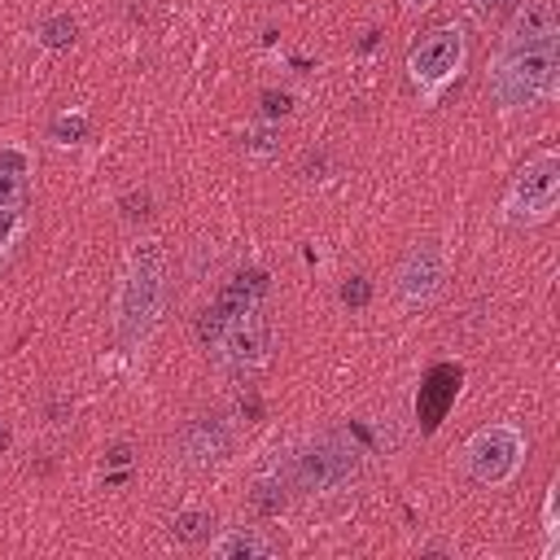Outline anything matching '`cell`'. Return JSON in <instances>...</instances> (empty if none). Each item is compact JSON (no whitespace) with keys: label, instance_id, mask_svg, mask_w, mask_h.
Masks as SVG:
<instances>
[{"label":"cell","instance_id":"cell-1","mask_svg":"<svg viewBox=\"0 0 560 560\" xmlns=\"http://www.w3.org/2000/svg\"><path fill=\"white\" fill-rule=\"evenodd\" d=\"M560 83V13L556 0H525L499 35L486 92L503 114L538 109Z\"/></svg>","mask_w":560,"mask_h":560},{"label":"cell","instance_id":"cell-2","mask_svg":"<svg viewBox=\"0 0 560 560\" xmlns=\"http://www.w3.org/2000/svg\"><path fill=\"white\" fill-rule=\"evenodd\" d=\"M166 293H171V271H166V249L144 236L131 245L127 262H122V280L114 293V332L122 346H140L166 311Z\"/></svg>","mask_w":560,"mask_h":560},{"label":"cell","instance_id":"cell-3","mask_svg":"<svg viewBox=\"0 0 560 560\" xmlns=\"http://www.w3.org/2000/svg\"><path fill=\"white\" fill-rule=\"evenodd\" d=\"M464 61H468V35H464V26L446 22V26H433L429 35H420L411 44L407 79H411V88L420 92L424 105H438V96L459 79Z\"/></svg>","mask_w":560,"mask_h":560},{"label":"cell","instance_id":"cell-4","mask_svg":"<svg viewBox=\"0 0 560 560\" xmlns=\"http://www.w3.org/2000/svg\"><path fill=\"white\" fill-rule=\"evenodd\" d=\"M556 206H560V153L538 149L516 166L503 197V219L516 228H538L556 214Z\"/></svg>","mask_w":560,"mask_h":560},{"label":"cell","instance_id":"cell-5","mask_svg":"<svg viewBox=\"0 0 560 560\" xmlns=\"http://www.w3.org/2000/svg\"><path fill=\"white\" fill-rule=\"evenodd\" d=\"M525 451H529V442H525L521 424H512V420L481 424V429L464 442V472H468L477 486H490V490H494V486H508V481L521 472Z\"/></svg>","mask_w":560,"mask_h":560},{"label":"cell","instance_id":"cell-6","mask_svg":"<svg viewBox=\"0 0 560 560\" xmlns=\"http://www.w3.org/2000/svg\"><path fill=\"white\" fill-rule=\"evenodd\" d=\"M219 350H223V359L236 363V368H258V363H267L271 328H267V311H262V302L245 298L241 306H232V315H223Z\"/></svg>","mask_w":560,"mask_h":560},{"label":"cell","instance_id":"cell-7","mask_svg":"<svg viewBox=\"0 0 560 560\" xmlns=\"http://www.w3.org/2000/svg\"><path fill=\"white\" fill-rule=\"evenodd\" d=\"M446 284V249L438 241H420L402 254L398 271H394V293L407 311L429 306Z\"/></svg>","mask_w":560,"mask_h":560},{"label":"cell","instance_id":"cell-8","mask_svg":"<svg viewBox=\"0 0 560 560\" xmlns=\"http://www.w3.org/2000/svg\"><path fill=\"white\" fill-rule=\"evenodd\" d=\"M354 472V451L337 438H315L293 455V486L306 494L332 490Z\"/></svg>","mask_w":560,"mask_h":560},{"label":"cell","instance_id":"cell-9","mask_svg":"<svg viewBox=\"0 0 560 560\" xmlns=\"http://www.w3.org/2000/svg\"><path fill=\"white\" fill-rule=\"evenodd\" d=\"M175 451L188 468H214L232 455V429L219 420V416H197L179 429L175 438Z\"/></svg>","mask_w":560,"mask_h":560},{"label":"cell","instance_id":"cell-10","mask_svg":"<svg viewBox=\"0 0 560 560\" xmlns=\"http://www.w3.org/2000/svg\"><path fill=\"white\" fill-rule=\"evenodd\" d=\"M206 551L214 560H267V556H276V542L254 525H232V529L206 538Z\"/></svg>","mask_w":560,"mask_h":560},{"label":"cell","instance_id":"cell-11","mask_svg":"<svg viewBox=\"0 0 560 560\" xmlns=\"http://www.w3.org/2000/svg\"><path fill=\"white\" fill-rule=\"evenodd\" d=\"M35 158L26 144H0V206H26Z\"/></svg>","mask_w":560,"mask_h":560},{"label":"cell","instance_id":"cell-12","mask_svg":"<svg viewBox=\"0 0 560 560\" xmlns=\"http://www.w3.org/2000/svg\"><path fill=\"white\" fill-rule=\"evenodd\" d=\"M26 228H31L26 206H0V267L18 254V245H22Z\"/></svg>","mask_w":560,"mask_h":560},{"label":"cell","instance_id":"cell-13","mask_svg":"<svg viewBox=\"0 0 560 560\" xmlns=\"http://www.w3.org/2000/svg\"><path fill=\"white\" fill-rule=\"evenodd\" d=\"M74 31H79V22H74L70 13H52V18H44V22L35 26V39H39L44 48L61 52V48H70V44H74Z\"/></svg>","mask_w":560,"mask_h":560},{"label":"cell","instance_id":"cell-14","mask_svg":"<svg viewBox=\"0 0 560 560\" xmlns=\"http://www.w3.org/2000/svg\"><path fill=\"white\" fill-rule=\"evenodd\" d=\"M245 153H254V158H276V153H280V127H271V122L245 127Z\"/></svg>","mask_w":560,"mask_h":560},{"label":"cell","instance_id":"cell-15","mask_svg":"<svg viewBox=\"0 0 560 560\" xmlns=\"http://www.w3.org/2000/svg\"><path fill=\"white\" fill-rule=\"evenodd\" d=\"M83 131H88V114H83L79 105H74V109H61V114L52 118V140H57V144H79Z\"/></svg>","mask_w":560,"mask_h":560},{"label":"cell","instance_id":"cell-16","mask_svg":"<svg viewBox=\"0 0 560 560\" xmlns=\"http://www.w3.org/2000/svg\"><path fill=\"white\" fill-rule=\"evenodd\" d=\"M201 525H210L206 512H179V516H175V538H179V542H192V538L201 534Z\"/></svg>","mask_w":560,"mask_h":560},{"label":"cell","instance_id":"cell-17","mask_svg":"<svg viewBox=\"0 0 560 560\" xmlns=\"http://www.w3.org/2000/svg\"><path fill=\"white\" fill-rule=\"evenodd\" d=\"M464 4H468V13H472L477 22H490V18H494V13H499L508 0H464Z\"/></svg>","mask_w":560,"mask_h":560},{"label":"cell","instance_id":"cell-18","mask_svg":"<svg viewBox=\"0 0 560 560\" xmlns=\"http://www.w3.org/2000/svg\"><path fill=\"white\" fill-rule=\"evenodd\" d=\"M438 0H402V9H411V13H420V9H433Z\"/></svg>","mask_w":560,"mask_h":560}]
</instances>
